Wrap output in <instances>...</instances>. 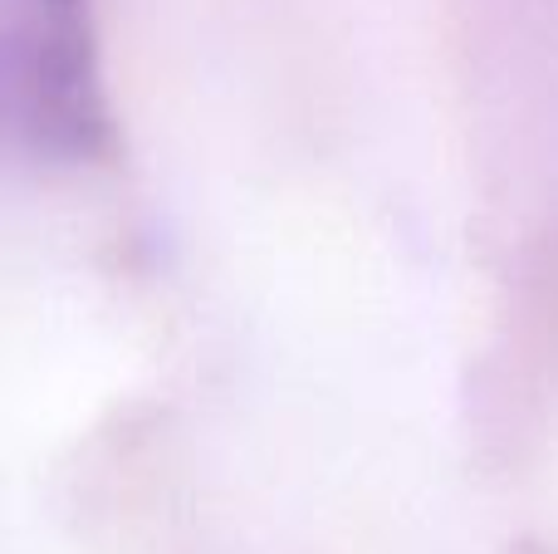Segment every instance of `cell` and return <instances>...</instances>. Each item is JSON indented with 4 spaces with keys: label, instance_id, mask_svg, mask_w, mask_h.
Masks as SVG:
<instances>
[{
    "label": "cell",
    "instance_id": "cell-1",
    "mask_svg": "<svg viewBox=\"0 0 558 554\" xmlns=\"http://www.w3.org/2000/svg\"><path fill=\"white\" fill-rule=\"evenodd\" d=\"M0 147L49 167L113 157L88 0H0Z\"/></svg>",
    "mask_w": 558,
    "mask_h": 554
}]
</instances>
